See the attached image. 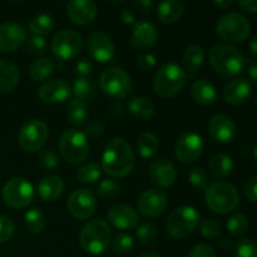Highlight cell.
Here are the masks:
<instances>
[{"label": "cell", "instance_id": "11a10c76", "mask_svg": "<svg viewBox=\"0 0 257 257\" xmlns=\"http://www.w3.org/2000/svg\"><path fill=\"white\" fill-rule=\"evenodd\" d=\"M135 7L142 14H148L153 9V0H135Z\"/></svg>", "mask_w": 257, "mask_h": 257}, {"label": "cell", "instance_id": "d590c367", "mask_svg": "<svg viewBox=\"0 0 257 257\" xmlns=\"http://www.w3.org/2000/svg\"><path fill=\"white\" fill-rule=\"evenodd\" d=\"M54 24H55L54 19H53L50 15L38 14L29 20L28 28H29L30 32L33 33V35H39V37H43V35L52 32V29L54 28Z\"/></svg>", "mask_w": 257, "mask_h": 257}, {"label": "cell", "instance_id": "ffe728a7", "mask_svg": "<svg viewBox=\"0 0 257 257\" xmlns=\"http://www.w3.org/2000/svg\"><path fill=\"white\" fill-rule=\"evenodd\" d=\"M158 39V32L155 24L151 22H138L133 24V32L130 39V47L132 49H145L156 44Z\"/></svg>", "mask_w": 257, "mask_h": 257}, {"label": "cell", "instance_id": "4316f807", "mask_svg": "<svg viewBox=\"0 0 257 257\" xmlns=\"http://www.w3.org/2000/svg\"><path fill=\"white\" fill-rule=\"evenodd\" d=\"M191 95L193 100L201 105H211L216 102L217 90L211 82L206 79H198L191 87Z\"/></svg>", "mask_w": 257, "mask_h": 257}, {"label": "cell", "instance_id": "e575fe53", "mask_svg": "<svg viewBox=\"0 0 257 257\" xmlns=\"http://www.w3.org/2000/svg\"><path fill=\"white\" fill-rule=\"evenodd\" d=\"M158 147H160V143L153 133L146 132L138 137L137 150L142 158L150 160V158L155 157L156 153L158 152Z\"/></svg>", "mask_w": 257, "mask_h": 257}, {"label": "cell", "instance_id": "603a6c76", "mask_svg": "<svg viewBox=\"0 0 257 257\" xmlns=\"http://www.w3.org/2000/svg\"><path fill=\"white\" fill-rule=\"evenodd\" d=\"M208 133L216 142L228 143L235 138L236 124L228 115L216 114L208 123Z\"/></svg>", "mask_w": 257, "mask_h": 257}, {"label": "cell", "instance_id": "d4e9b609", "mask_svg": "<svg viewBox=\"0 0 257 257\" xmlns=\"http://www.w3.org/2000/svg\"><path fill=\"white\" fill-rule=\"evenodd\" d=\"M64 181L59 176H47L38 183V195L44 202H54L64 192Z\"/></svg>", "mask_w": 257, "mask_h": 257}, {"label": "cell", "instance_id": "03108f58", "mask_svg": "<svg viewBox=\"0 0 257 257\" xmlns=\"http://www.w3.org/2000/svg\"><path fill=\"white\" fill-rule=\"evenodd\" d=\"M109 2H112V3H122V2H124V0H109Z\"/></svg>", "mask_w": 257, "mask_h": 257}, {"label": "cell", "instance_id": "db71d44e", "mask_svg": "<svg viewBox=\"0 0 257 257\" xmlns=\"http://www.w3.org/2000/svg\"><path fill=\"white\" fill-rule=\"evenodd\" d=\"M156 64H157L156 57L153 54H150V53L141 55L137 59V67L141 70H151L156 67Z\"/></svg>", "mask_w": 257, "mask_h": 257}, {"label": "cell", "instance_id": "2e32d148", "mask_svg": "<svg viewBox=\"0 0 257 257\" xmlns=\"http://www.w3.org/2000/svg\"><path fill=\"white\" fill-rule=\"evenodd\" d=\"M27 40V30L22 24L8 22L0 25V52L12 53Z\"/></svg>", "mask_w": 257, "mask_h": 257}, {"label": "cell", "instance_id": "f1b7e54d", "mask_svg": "<svg viewBox=\"0 0 257 257\" xmlns=\"http://www.w3.org/2000/svg\"><path fill=\"white\" fill-rule=\"evenodd\" d=\"M19 69L14 63L0 59V93L12 92L19 83Z\"/></svg>", "mask_w": 257, "mask_h": 257}, {"label": "cell", "instance_id": "836d02e7", "mask_svg": "<svg viewBox=\"0 0 257 257\" xmlns=\"http://www.w3.org/2000/svg\"><path fill=\"white\" fill-rule=\"evenodd\" d=\"M72 93L77 99L83 102H90L95 98L97 94V88L94 82L89 78H77L73 83Z\"/></svg>", "mask_w": 257, "mask_h": 257}, {"label": "cell", "instance_id": "9f6ffc18", "mask_svg": "<svg viewBox=\"0 0 257 257\" xmlns=\"http://www.w3.org/2000/svg\"><path fill=\"white\" fill-rule=\"evenodd\" d=\"M237 2L246 13H250V14L257 13V0H237Z\"/></svg>", "mask_w": 257, "mask_h": 257}, {"label": "cell", "instance_id": "ac0fdd59", "mask_svg": "<svg viewBox=\"0 0 257 257\" xmlns=\"http://www.w3.org/2000/svg\"><path fill=\"white\" fill-rule=\"evenodd\" d=\"M88 52L90 57L99 63H107L114 57V44L107 34L95 32L88 38Z\"/></svg>", "mask_w": 257, "mask_h": 257}, {"label": "cell", "instance_id": "8992f818", "mask_svg": "<svg viewBox=\"0 0 257 257\" xmlns=\"http://www.w3.org/2000/svg\"><path fill=\"white\" fill-rule=\"evenodd\" d=\"M201 216L195 207L181 206L175 208L168 216L166 228L168 235L173 238H185L198 227Z\"/></svg>", "mask_w": 257, "mask_h": 257}, {"label": "cell", "instance_id": "be15d7a7", "mask_svg": "<svg viewBox=\"0 0 257 257\" xmlns=\"http://www.w3.org/2000/svg\"><path fill=\"white\" fill-rule=\"evenodd\" d=\"M141 257H162V256L158 255V253H156V252H147V253H143Z\"/></svg>", "mask_w": 257, "mask_h": 257}, {"label": "cell", "instance_id": "44dd1931", "mask_svg": "<svg viewBox=\"0 0 257 257\" xmlns=\"http://www.w3.org/2000/svg\"><path fill=\"white\" fill-rule=\"evenodd\" d=\"M69 19L77 25H87L97 15V4L94 0H69L67 5Z\"/></svg>", "mask_w": 257, "mask_h": 257}, {"label": "cell", "instance_id": "277c9868", "mask_svg": "<svg viewBox=\"0 0 257 257\" xmlns=\"http://www.w3.org/2000/svg\"><path fill=\"white\" fill-rule=\"evenodd\" d=\"M205 200L211 211L226 215L237 207L240 203V195L231 183L215 182L206 188Z\"/></svg>", "mask_w": 257, "mask_h": 257}, {"label": "cell", "instance_id": "816d5d0a", "mask_svg": "<svg viewBox=\"0 0 257 257\" xmlns=\"http://www.w3.org/2000/svg\"><path fill=\"white\" fill-rule=\"evenodd\" d=\"M243 193H245L246 200L250 202H257V176L251 177L243 187Z\"/></svg>", "mask_w": 257, "mask_h": 257}, {"label": "cell", "instance_id": "680465c9", "mask_svg": "<svg viewBox=\"0 0 257 257\" xmlns=\"http://www.w3.org/2000/svg\"><path fill=\"white\" fill-rule=\"evenodd\" d=\"M247 73H248V77H250L251 82H252L253 84L257 85V63H252V64H250Z\"/></svg>", "mask_w": 257, "mask_h": 257}, {"label": "cell", "instance_id": "681fc988", "mask_svg": "<svg viewBox=\"0 0 257 257\" xmlns=\"http://www.w3.org/2000/svg\"><path fill=\"white\" fill-rule=\"evenodd\" d=\"M92 63H90V60L87 59V58H82V59H79L75 63L74 72L75 74L78 75V78H88L90 75V73H92Z\"/></svg>", "mask_w": 257, "mask_h": 257}, {"label": "cell", "instance_id": "f35d334b", "mask_svg": "<svg viewBox=\"0 0 257 257\" xmlns=\"http://www.w3.org/2000/svg\"><path fill=\"white\" fill-rule=\"evenodd\" d=\"M226 227H227L228 232L231 235L238 237V236H242L247 231L248 220L243 213H235L227 220Z\"/></svg>", "mask_w": 257, "mask_h": 257}, {"label": "cell", "instance_id": "7bdbcfd3", "mask_svg": "<svg viewBox=\"0 0 257 257\" xmlns=\"http://www.w3.org/2000/svg\"><path fill=\"white\" fill-rule=\"evenodd\" d=\"M221 232H222V226L220 221L215 218H207L201 223V233L206 238H215L220 236Z\"/></svg>", "mask_w": 257, "mask_h": 257}, {"label": "cell", "instance_id": "7dc6e473", "mask_svg": "<svg viewBox=\"0 0 257 257\" xmlns=\"http://www.w3.org/2000/svg\"><path fill=\"white\" fill-rule=\"evenodd\" d=\"M14 235V223L7 216L0 215V243L7 242Z\"/></svg>", "mask_w": 257, "mask_h": 257}, {"label": "cell", "instance_id": "7402d4cb", "mask_svg": "<svg viewBox=\"0 0 257 257\" xmlns=\"http://www.w3.org/2000/svg\"><path fill=\"white\" fill-rule=\"evenodd\" d=\"M72 94V87L68 82L62 79H53L45 82L38 90V95L45 103L65 102Z\"/></svg>", "mask_w": 257, "mask_h": 257}, {"label": "cell", "instance_id": "1f68e13d", "mask_svg": "<svg viewBox=\"0 0 257 257\" xmlns=\"http://www.w3.org/2000/svg\"><path fill=\"white\" fill-rule=\"evenodd\" d=\"M55 65L49 58H40L35 60L29 69V75L34 82H45L54 74Z\"/></svg>", "mask_w": 257, "mask_h": 257}, {"label": "cell", "instance_id": "7a4b0ae2", "mask_svg": "<svg viewBox=\"0 0 257 257\" xmlns=\"http://www.w3.org/2000/svg\"><path fill=\"white\" fill-rule=\"evenodd\" d=\"M210 63L215 72L226 79L238 75L245 68L243 55L230 44H216L210 52Z\"/></svg>", "mask_w": 257, "mask_h": 257}, {"label": "cell", "instance_id": "f6af8a7d", "mask_svg": "<svg viewBox=\"0 0 257 257\" xmlns=\"http://www.w3.org/2000/svg\"><path fill=\"white\" fill-rule=\"evenodd\" d=\"M188 181L193 187L198 188V190H206L208 187L207 173L201 167L191 170L190 175H188Z\"/></svg>", "mask_w": 257, "mask_h": 257}, {"label": "cell", "instance_id": "cb8c5ba5", "mask_svg": "<svg viewBox=\"0 0 257 257\" xmlns=\"http://www.w3.org/2000/svg\"><path fill=\"white\" fill-rule=\"evenodd\" d=\"M251 95V84L243 78H237L228 83L223 90V99L232 105L242 104Z\"/></svg>", "mask_w": 257, "mask_h": 257}, {"label": "cell", "instance_id": "9c48e42d", "mask_svg": "<svg viewBox=\"0 0 257 257\" xmlns=\"http://www.w3.org/2000/svg\"><path fill=\"white\" fill-rule=\"evenodd\" d=\"M99 87L108 97L120 100L132 92V80L124 70L119 68H108L100 75Z\"/></svg>", "mask_w": 257, "mask_h": 257}, {"label": "cell", "instance_id": "3957f363", "mask_svg": "<svg viewBox=\"0 0 257 257\" xmlns=\"http://www.w3.org/2000/svg\"><path fill=\"white\" fill-rule=\"evenodd\" d=\"M187 75L177 63H166L156 72L153 78V89L160 97L172 98L185 87Z\"/></svg>", "mask_w": 257, "mask_h": 257}, {"label": "cell", "instance_id": "b9f144b4", "mask_svg": "<svg viewBox=\"0 0 257 257\" xmlns=\"http://www.w3.org/2000/svg\"><path fill=\"white\" fill-rule=\"evenodd\" d=\"M136 235H137V238L140 240L141 243H143V245H152L156 241V238H157V230H156L153 223L145 222L138 226Z\"/></svg>", "mask_w": 257, "mask_h": 257}, {"label": "cell", "instance_id": "9a60e30c", "mask_svg": "<svg viewBox=\"0 0 257 257\" xmlns=\"http://www.w3.org/2000/svg\"><path fill=\"white\" fill-rule=\"evenodd\" d=\"M168 205L167 196L161 190L150 188L138 197V211L147 218H156L165 212Z\"/></svg>", "mask_w": 257, "mask_h": 257}, {"label": "cell", "instance_id": "d6986e66", "mask_svg": "<svg viewBox=\"0 0 257 257\" xmlns=\"http://www.w3.org/2000/svg\"><path fill=\"white\" fill-rule=\"evenodd\" d=\"M108 221L118 230H132L138 225V213L124 203L113 205L107 212Z\"/></svg>", "mask_w": 257, "mask_h": 257}, {"label": "cell", "instance_id": "bcb514c9", "mask_svg": "<svg viewBox=\"0 0 257 257\" xmlns=\"http://www.w3.org/2000/svg\"><path fill=\"white\" fill-rule=\"evenodd\" d=\"M27 50L30 54L42 55L47 52V42L43 37L39 35H32L27 40Z\"/></svg>", "mask_w": 257, "mask_h": 257}, {"label": "cell", "instance_id": "f546056e", "mask_svg": "<svg viewBox=\"0 0 257 257\" xmlns=\"http://www.w3.org/2000/svg\"><path fill=\"white\" fill-rule=\"evenodd\" d=\"M232 158L227 155H216L208 162V172L215 178L222 180V178L228 177L232 173Z\"/></svg>", "mask_w": 257, "mask_h": 257}, {"label": "cell", "instance_id": "f907efd6", "mask_svg": "<svg viewBox=\"0 0 257 257\" xmlns=\"http://www.w3.org/2000/svg\"><path fill=\"white\" fill-rule=\"evenodd\" d=\"M103 131H104V123L100 119H92L88 122L84 135L90 138H97L102 135Z\"/></svg>", "mask_w": 257, "mask_h": 257}, {"label": "cell", "instance_id": "94428289", "mask_svg": "<svg viewBox=\"0 0 257 257\" xmlns=\"http://www.w3.org/2000/svg\"><path fill=\"white\" fill-rule=\"evenodd\" d=\"M250 49L252 52V54H255L257 57V35L250 40Z\"/></svg>", "mask_w": 257, "mask_h": 257}, {"label": "cell", "instance_id": "60d3db41", "mask_svg": "<svg viewBox=\"0 0 257 257\" xmlns=\"http://www.w3.org/2000/svg\"><path fill=\"white\" fill-rule=\"evenodd\" d=\"M133 246H135V240H133V237L130 233H119L113 240L112 248L118 255H124V253L132 251Z\"/></svg>", "mask_w": 257, "mask_h": 257}, {"label": "cell", "instance_id": "d6a6232c", "mask_svg": "<svg viewBox=\"0 0 257 257\" xmlns=\"http://www.w3.org/2000/svg\"><path fill=\"white\" fill-rule=\"evenodd\" d=\"M88 117V108L85 102L83 100L74 99L70 100L67 105V119L70 124L75 127H80L87 122Z\"/></svg>", "mask_w": 257, "mask_h": 257}, {"label": "cell", "instance_id": "ab89813d", "mask_svg": "<svg viewBox=\"0 0 257 257\" xmlns=\"http://www.w3.org/2000/svg\"><path fill=\"white\" fill-rule=\"evenodd\" d=\"M119 183L117 181L113 180V178H107V180H103L98 185L97 193L100 198L110 200V198H114L119 193Z\"/></svg>", "mask_w": 257, "mask_h": 257}, {"label": "cell", "instance_id": "ee69618b", "mask_svg": "<svg viewBox=\"0 0 257 257\" xmlns=\"http://www.w3.org/2000/svg\"><path fill=\"white\" fill-rule=\"evenodd\" d=\"M236 257H257V242L243 238L236 246Z\"/></svg>", "mask_w": 257, "mask_h": 257}, {"label": "cell", "instance_id": "83f0119b", "mask_svg": "<svg viewBox=\"0 0 257 257\" xmlns=\"http://www.w3.org/2000/svg\"><path fill=\"white\" fill-rule=\"evenodd\" d=\"M205 60V52L200 45L192 44L183 52V70L187 78H193Z\"/></svg>", "mask_w": 257, "mask_h": 257}, {"label": "cell", "instance_id": "52a82bcc", "mask_svg": "<svg viewBox=\"0 0 257 257\" xmlns=\"http://www.w3.org/2000/svg\"><path fill=\"white\" fill-rule=\"evenodd\" d=\"M59 151L63 158L72 165L84 162L89 155L87 136L78 130L65 131L59 140Z\"/></svg>", "mask_w": 257, "mask_h": 257}, {"label": "cell", "instance_id": "484cf974", "mask_svg": "<svg viewBox=\"0 0 257 257\" xmlns=\"http://www.w3.org/2000/svg\"><path fill=\"white\" fill-rule=\"evenodd\" d=\"M185 9L183 0H162L158 4L157 17L163 24H173L182 18Z\"/></svg>", "mask_w": 257, "mask_h": 257}, {"label": "cell", "instance_id": "4dcf8cb0", "mask_svg": "<svg viewBox=\"0 0 257 257\" xmlns=\"http://www.w3.org/2000/svg\"><path fill=\"white\" fill-rule=\"evenodd\" d=\"M128 110L138 119H150L156 112L155 104L148 98L135 97L128 102Z\"/></svg>", "mask_w": 257, "mask_h": 257}, {"label": "cell", "instance_id": "4fadbf2b", "mask_svg": "<svg viewBox=\"0 0 257 257\" xmlns=\"http://www.w3.org/2000/svg\"><path fill=\"white\" fill-rule=\"evenodd\" d=\"M68 211L74 218L84 221L94 213L97 207V200L94 193L88 188H78L73 191L68 198Z\"/></svg>", "mask_w": 257, "mask_h": 257}, {"label": "cell", "instance_id": "5bb4252c", "mask_svg": "<svg viewBox=\"0 0 257 257\" xmlns=\"http://www.w3.org/2000/svg\"><path fill=\"white\" fill-rule=\"evenodd\" d=\"M203 151V140L198 133L186 132L176 143V157L183 163H191L197 160Z\"/></svg>", "mask_w": 257, "mask_h": 257}, {"label": "cell", "instance_id": "e7e4bbea", "mask_svg": "<svg viewBox=\"0 0 257 257\" xmlns=\"http://www.w3.org/2000/svg\"><path fill=\"white\" fill-rule=\"evenodd\" d=\"M253 156H255V160H256V162H257V145H256V147H255V151H253Z\"/></svg>", "mask_w": 257, "mask_h": 257}, {"label": "cell", "instance_id": "c3c4849f", "mask_svg": "<svg viewBox=\"0 0 257 257\" xmlns=\"http://www.w3.org/2000/svg\"><path fill=\"white\" fill-rule=\"evenodd\" d=\"M39 162L40 165L44 168H48V170H54L59 166V158L55 155L53 151L45 150L42 151L39 155Z\"/></svg>", "mask_w": 257, "mask_h": 257}, {"label": "cell", "instance_id": "f5cc1de1", "mask_svg": "<svg viewBox=\"0 0 257 257\" xmlns=\"http://www.w3.org/2000/svg\"><path fill=\"white\" fill-rule=\"evenodd\" d=\"M188 257H216L215 250L206 243H198L188 253Z\"/></svg>", "mask_w": 257, "mask_h": 257}, {"label": "cell", "instance_id": "91938a15", "mask_svg": "<svg viewBox=\"0 0 257 257\" xmlns=\"http://www.w3.org/2000/svg\"><path fill=\"white\" fill-rule=\"evenodd\" d=\"M213 3L216 4V7L221 8V9H227L232 5L233 0H213Z\"/></svg>", "mask_w": 257, "mask_h": 257}, {"label": "cell", "instance_id": "ba28073f", "mask_svg": "<svg viewBox=\"0 0 257 257\" xmlns=\"http://www.w3.org/2000/svg\"><path fill=\"white\" fill-rule=\"evenodd\" d=\"M218 37L231 43H240L247 39L251 33V25L243 15L238 13H227L218 19L216 24Z\"/></svg>", "mask_w": 257, "mask_h": 257}, {"label": "cell", "instance_id": "6125c7cd", "mask_svg": "<svg viewBox=\"0 0 257 257\" xmlns=\"http://www.w3.org/2000/svg\"><path fill=\"white\" fill-rule=\"evenodd\" d=\"M221 246H222L223 248H230L231 241L228 240V238H222V241H221Z\"/></svg>", "mask_w": 257, "mask_h": 257}, {"label": "cell", "instance_id": "7c38bea8", "mask_svg": "<svg viewBox=\"0 0 257 257\" xmlns=\"http://www.w3.org/2000/svg\"><path fill=\"white\" fill-rule=\"evenodd\" d=\"M83 49V38L74 30H60L52 40V52L58 59L69 60Z\"/></svg>", "mask_w": 257, "mask_h": 257}, {"label": "cell", "instance_id": "6f0895ef", "mask_svg": "<svg viewBox=\"0 0 257 257\" xmlns=\"http://www.w3.org/2000/svg\"><path fill=\"white\" fill-rule=\"evenodd\" d=\"M120 19H122V22L125 23V24H135L136 23L135 14L128 9L122 10V13H120Z\"/></svg>", "mask_w": 257, "mask_h": 257}, {"label": "cell", "instance_id": "30bf717a", "mask_svg": "<svg viewBox=\"0 0 257 257\" xmlns=\"http://www.w3.org/2000/svg\"><path fill=\"white\" fill-rule=\"evenodd\" d=\"M48 137H49L48 125L43 120L34 118L25 122L20 128L18 142L25 152L33 153L38 152L44 147Z\"/></svg>", "mask_w": 257, "mask_h": 257}, {"label": "cell", "instance_id": "8fae6325", "mask_svg": "<svg viewBox=\"0 0 257 257\" xmlns=\"http://www.w3.org/2000/svg\"><path fill=\"white\" fill-rule=\"evenodd\" d=\"M2 196L9 207L24 208L30 205L34 198V187L25 178H10L3 187Z\"/></svg>", "mask_w": 257, "mask_h": 257}, {"label": "cell", "instance_id": "003e7915", "mask_svg": "<svg viewBox=\"0 0 257 257\" xmlns=\"http://www.w3.org/2000/svg\"><path fill=\"white\" fill-rule=\"evenodd\" d=\"M255 105H256V108H257V95H256V98H255Z\"/></svg>", "mask_w": 257, "mask_h": 257}, {"label": "cell", "instance_id": "e0dca14e", "mask_svg": "<svg viewBox=\"0 0 257 257\" xmlns=\"http://www.w3.org/2000/svg\"><path fill=\"white\" fill-rule=\"evenodd\" d=\"M148 176L155 185L160 187H170L176 182L177 172L171 161H168L167 158L158 157L151 162Z\"/></svg>", "mask_w": 257, "mask_h": 257}, {"label": "cell", "instance_id": "8d00e7d4", "mask_svg": "<svg viewBox=\"0 0 257 257\" xmlns=\"http://www.w3.org/2000/svg\"><path fill=\"white\" fill-rule=\"evenodd\" d=\"M47 225V217L39 208H32L25 213V226L32 233L42 232Z\"/></svg>", "mask_w": 257, "mask_h": 257}, {"label": "cell", "instance_id": "74e56055", "mask_svg": "<svg viewBox=\"0 0 257 257\" xmlns=\"http://www.w3.org/2000/svg\"><path fill=\"white\" fill-rule=\"evenodd\" d=\"M100 175H102V167L98 163L90 162L78 170L77 178L80 183H93L99 180Z\"/></svg>", "mask_w": 257, "mask_h": 257}, {"label": "cell", "instance_id": "6da1fadb", "mask_svg": "<svg viewBox=\"0 0 257 257\" xmlns=\"http://www.w3.org/2000/svg\"><path fill=\"white\" fill-rule=\"evenodd\" d=\"M135 155L131 146L122 138L107 143L102 156V170L112 177H125L135 168Z\"/></svg>", "mask_w": 257, "mask_h": 257}, {"label": "cell", "instance_id": "5b68a950", "mask_svg": "<svg viewBox=\"0 0 257 257\" xmlns=\"http://www.w3.org/2000/svg\"><path fill=\"white\" fill-rule=\"evenodd\" d=\"M110 227L103 220H92L83 226L79 233V242L83 250L92 255H100L110 242Z\"/></svg>", "mask_w": 257, "mask_h": 257}]
</instances>
